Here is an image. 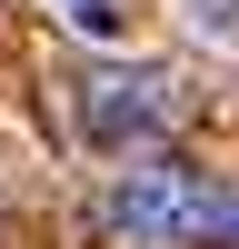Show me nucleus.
<instances>
[{
	"instance_id": "20e7f679",
	"label": "nucleus",
	"mask_w": 239,
	"mask_h": 249,
	"mask_svg": "<svg viewBox=\"0 0 239 249\" xmlns=\"http://www.w3.org/2000/svg\"><path fill=\"white\" fill-rule=\"evenodd\" d=\"M70 20H80V30H110L120 10H110V0H70Z\"/></svg>"
},
{
	"instance_id": "7ed1b4c3",
	"label": "nucleus",
	"mask_w": 239,
	"mask_h": 249,
	"mask_svg": "<svg viewBox=\"0 0 239 249\" xmlns=\"http://www.w3.org/2000/svg\"><path fill=\"white\" fill-rule=\"evenodd\" d=\"M199 40H219V50H239V0H189Z\"/></svg>"
},
{
	"instance_id": "f03ea898",
	"label": "nucleus",
	"mask_w": 239,
	"mask_h": 249,
	"mask_svg": "<svg viewBox=\"0 0 239 249\" xmlns=\"http://www.w3.org/2000/svg\"><path fill=\"white\" fill-rule=\"evenodd\" d=\"M179 120V80L159 60H120V70H90L80 80V130L90 150H130V140H159Z\"/></svg>"
},
{
	"instance_id": "f257e3e1",
	"label": "nucleus",
	"mask_w": 239,
	"mask_h": 249,
	"mask_svg": "<svg viewBox=\"0 0 239 249\" xmlns=\"http://www.w3.org/2000/svg\"><path fill=\"white\" fill-rule=\"evenodd\" d=\"M110 230L130 249H229L239 239V190L189 160H150L110 190Z\"/></svg>"
}]
</instances>
